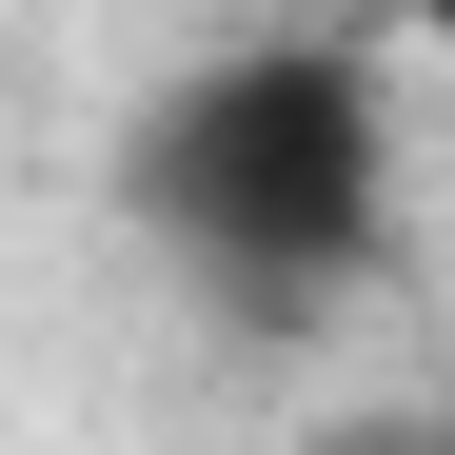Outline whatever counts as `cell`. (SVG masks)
Masks as SVG:
<instances>
[{
	"instance_id": "obj_1",
	"label": "cell",
	"mask_w": 455,
	"mask_h": 455,
	"mask_svg": "<svg viewBox=\"0 0 455 455\" xmlns=\"http://www.w3.org/2000/svg\"><path fill=\"white\" fill-rule=\"evenodd\" d=\"M119 218L238 337H317L396 258V100L376 40H218L119 119Z\"/></svg>"
},
{
	"instance_id": "obj_2",
	"label": "cell",
	"mask_w": 455,
	"mask_h": 455,
	"mask_svg": "<svg viewBox=\"0 0 455 455\" xmlns=\"http://www.w3.org/2000/svg\"><path fill=\"white\" fill-rule=\"evenodd\" d=\"M317 455H455V396H396V416H337Z\"/></svg>"
},
{
	"instance_id": "obj_3",
	"label": "cell",
	"mask_w": 455,
	"mask_h": 455,
	"mask_svg": "<svg viewBox=\"0 0 455 455\" xmlns=\"http://www.w3.org/2000/svg\"><path fill=\"white\" fill-rule=\"evenodd\" d=\"M435 40H455V20H435Z\"/></svg>"
}]
</instances>
